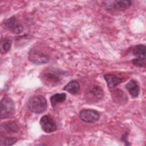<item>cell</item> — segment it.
Listing matches in <instances>:
<instances>
[{"instance_id": "1", "label": "cell", "mask_w": 146, "mask_h": 146, "mask_svg": "<svg viewBox=\"0 0 146 146\" xmlns=\"http://www.w3.org/2000/svg\"><path fill=\"white\" fill-rule=\"evenodd\" d=\"M66 74V72L59 68H47L43 72V80L47 85L54 86L61 82Z\"/></svg>"}, {"instance_id": "2", "label": "cell", "mask_w": 146, "mask_h": 146, "mask_svg": "<svg viewBox=\"0 0 146 146\" xmlns=\"http://www.w3.org/2000/svg\"><path fill=\"white\" fill-rule=\"evenodd\" d=\"M30 111L35 113H41L44 112L47 107L46 98L42 95L34 96L30 98L27 103Z\"/></svg>"}, {"instance_id": "3", "label": "cell", "mask_w": 146, "mask_h": 146, "mask_svg": "<svg viewBox=\"0 0 146 146\" xmlns=\"http://www.w3.org/2000/svg\"><path fill=\"white\" fill-rule=\"evenodd\" d=\"M104 97V91L102 88L98 85L90 87L85 92L84 98L87 102L97 103L101 101Z\"/></svg>"}, {"instance_id": "4", "label": "cell", "mask_w": 146, "mask_h": 146, "mask_svg": "<svg viewBox=\"0 0 146 146\" xmlns=\"http://www.w3.org/2000/svg\"><path fill=\"white\" fill-rule=\"evenodd\" d=\"M14 103L11 99L4 96L1 101V119L10 117L14 112Z\"/></svg>"}, {"instance_id": "5", "label": "cell", "mask_w": 146, "mask_h": 146, "mask_svg": "<svg viewBox=\"0 0 146 146\" xmlns=\"http://www.w3.org/2000/svg\"><path fill=\"white\" fill-rule=\"evenodd\" d=\"M3 24L4 26L13 33L19 34L23 31L22 25L15 16H13L6 19Z\"/></svg>"}, {"instance_id": "6", "label": "cell", "mask_w": 146, "mask_h": 146, "mask_svg": "<svg viewBox=\"0 0 146 146\" xmlns=\"http://www.w3.org/2000/svg\"><path fill=\"white\" fill-rule=\"evenodd\" d=\"M29 59L34 64H43L49 62V57L45 54L36 50H31L29 52Z\"/></svg>"}, {"instance_id": "7", "label": "cell", "mask_w": 146, "mask_h": 146, "mask_svg": "<svg viewBox=\"0 0 146 146\" xmlns=\"http://www.w3.org/2000/svg\"><path fill=\"white\" fill-rule=\"evenodd\" d=\"M80 119L86 123H93L96 122L100 117L99 113L94 110L84 109L79 113Z\"/></svg>"}, {"instance_id": "8", "label": "cell", "mask_w": 146, "mask_h": 146, "mask_svg": "<svg viewBox=\"0 0 146 146\" xmlns=\"http://www.w3.org/2000/svg\"><path fill=\"white\" fill-rule=\"evenodd\" d=\"M40 125L43 131L46 133H51L56 131L57 128L53 119L48 115H44L41 117Z\"/></svg>"}, {"instance_id": "9", "label": "cell", "mask_w": 146, "mask_h": 146, "mask_svg": "<svg viewBox=\"0 0 146 146\" xmlns=\"http://www.w3.org/2000/svg\"><path fill=\"white\" fill-rule=\"evenodd\" d=\"M18 131L17 124L14 121H7L3 123L1 125V134L3 133H13Z\"/></svg>"}, {"instance_id": "10", "label": "cell", "mask_w": 146, "mask_h": 146, "mask_svg": "<svg viewBox=\"0 0 146 146\" xmlns=\"http://www.w3.org/2000/svg\"><path fill=\"white\" fill-rule=\"evenodd\" d=\"M104 78L110 88H115L122 82L121 79L114 74H107L104 75Z\"/></svg>"}, {"instance_id": "11", "label": "cell", "mask_w": 146, "mask_h": 146, "mask_svg": "<svg viewBox=\"0 0 146 146\" xmlns=\"http://www.w3.org/2000/svg\"><path fill=\"white\" fill-rule=\"evenodd\" d=\"M125 88L132 97L136 98L139 96L140 90V87L135 80H131L128 82L125 85Z\"/></svg>"}, {"instance_id": "12", "label": "cell", "mask_w": 146, "mask_h": 146, "mask_svg": "<svg viewBox=\"0 0 146 146\" xmlns=\"http://www.w3.org/2000/svg\"><path fill=\"white\" fill-rule=\"evenodd\" d=\"M132 5L131 1H114L112 2V7L116 10L123 11L128 9Z\"/></svg>"}, {"instance_id": "13", "label": "cell", "mask_w": 146, "mask_h": 146, "mask_svg": "<svg viewBox=\"0 0 146 146\" xmlns=\"http://www.w3.org/2000/svg\"><path fill=\"white\" fill-rule=\"evenodd\" d=\"M112 92V97L113 99V101L117 102L118 103H124L128 100V98L125 94L121 90L119 89H116L113 91Z\"/></svg>"}, {"instance_id": "14", "label": "cell", "mask_w": 146, "mask_h": 146, "mask_svg": "<svg viewBox=\"0 0 146 146\" xmlns=\"http://www.w3.org/2000/svg\"><path fill=\"white\" fill-rule=\"evenodd\" d=\"M63 89L71 94H75L80 90V84L76 80H72L67 83Z\"/></svg>"}, {"instance_id": "15", "label": "cell", "mask_w": 146, "mask_h": 146, "mask_svg": "<svg viewBox=\"0 0 146 146\" xmlns=\"http://www.w3.org/2000/svg\"><path fill=\"white\" fill-rule=\"evenodd\" d=\"M66 99V94L65 93L55 94L50 98V102L52 107H54L58 103H63Z\"/></svg>"}, {"instance_id": "16", "label": "cell", "mask_w": 146, "mask_h": 146, "mask_svg": "<svg viewBox=\"0 0 146 146\" xmlns=\"http://www.w3.org/2000/svg\"><path fill=\"white\" fill-rule=\"evenodd\" d=\"M146 48L144 44L136 45L133 50V54L138 58L145 59Z\"/></svg>"}, {"instance_id": "17", "label": "cell", "mask_w": 146, "mask_h": 146, "mask_svg": "<svg viewBox=\"0 0 146 146\" xmlns=\"http://www.w3.org/2000/svg\"><path fill=\"white\" fill-rule=\"evenodd\" d=\"M12 44V40L9 38H4L1 41V51L2 54H6L10 51Z\"/></svg>"}, {"instance_id": "18", "label": "cell", "mask_w": 146, "mask_h": 146, "mask_svg": "<svg viewBox=\"0 0 146 146\" xmlns=\"http://www.w3.org/2000/svg\"><path fill=\"white\" fill-rule=\"evenodd\" d=\"M17 141V139L14 137H6L1 140V145H13Z\"/></svg>"}, {"instance_id": "19", "label": "cell", "mask_w": 146, "mask_h": 146, "mask_svg": "<svg viewBox=\"0 0 146 146\" xmlns=\"http://www.w3.org/2000/svg\"><path fill=\"white\" fill-rule=\"evenodd\" d=\"M132 62L135 66L139 67H145L146 64L145 59H141V58H138L132 60Z\"/></svg>"}]
</instances>
